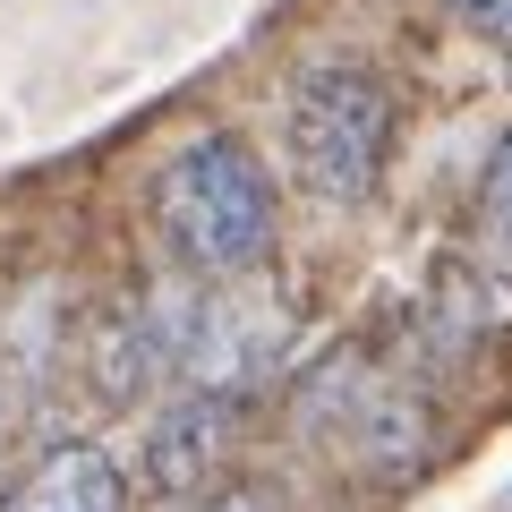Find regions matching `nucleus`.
Segmentation results:
<instances>
[{
  "label": "nucleus",
  "instance_id": "0eeeda50",
  "mask_svg": "<svg viewBox=\"0 0 512 512\" xmlns=\"http://www.w3.org/2000/svg\"><path fill=\"white\" fill-rule=\"evenodd\" d=\"M214 512H265V504H256V495H222Z\"/></svg>",
  "mask_w": 512,
  "mask_h": 512
},
{
  "label": "nucleus",
  "instance_id": "f03ea898",
  "mask_svg": "<svg viewBox=\"0 0 512 512\" xmlns=\"http://www.w3.org/2000/svg\"><path fill=\"white\" fill-rule=\"evenodd\" d=\"M282 137H291V171L325 205H359L376 197L384 154H393V94L350 60H316V69L291 77Z\"/></svg>",
  "mask_w": 512,
  "mask_h": 512
},
{
  "label": "nucleus",
  "instance_id": "20e7f679",
  "mask_svg": "<svg viewBox=\"0 0 512 512\" xmlns=\"http://www.w3.org/2000/svg\"><path fill=\"white\" fill-rule=\"evenodd\" d=\"M0 512H128V478L103 444H60L0 495Z\"/></svg>",
  "mask_w": 512,
  "mask_h": 512
},
{
  "label": "nucleus",
  "instance_id": "f257e3e1",
  "mask_svg": "<svg viewBox=\"0 0 512 512\" xmlns=\"http://www.w3.org/2000/svg\"><path fill=\"white\" fill-rule=\"evenodd\" d=\"M154 222H163L171 256L205 282H231V274H256L282 239V205H274V180L256 163L248 137L231 128H205L154 171Z\"/></svg>",
  "mask_w": 512,
  "mask_h": 512
},
{
  "label": "nucleus",
  "instance_id": "39448f33",
  "mask_svg": "<svg viewBox=\"0 0 512 512\" xmlns=\"http://www.w3.org/2000/svg\"><path fill=\"white\" fill-rule=\"evenodd\" d=\"M453 18L478 26V35H495V43H512V0H453Z\"/></svg>",
  "mask_w": 512,
  "mask_h": 512
},
{
  "label": "nucleus",
  "instance_id": "423d86ee",
  "mask_svg": "<svg viewBox=\"0 0 512 512\" xmlns=\"http://www.w3.org/2000/svg\"><path fill=\"white\" fill-rule=\"evenodd\" d=\"M487 214L512 231V137L495 146V163H487Z\"/></svg>",
  "mask_w": 512,
  "mask_h": 512
},
{
  "label": "nucleus",
  "instance_id": "7ed1b4c3",
  "mask_svg": "<svg viewBox=\"0 0 512 512\" xmlns=\"http://www.w3.org/2000/svg\"><path fill=\"white\" fill-rule=\"evenodd\" d=\"M231 410H239V393H197V384H180L171 410L154 419V436H146V478L154 487L163 495L205 487L214 461H222V444H231Z\"/></svg>",
  "mask_w": 512,
  "mask_h": 512
}]
</instances>
